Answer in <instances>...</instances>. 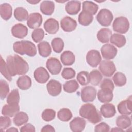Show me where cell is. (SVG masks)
I'll return each mask as SVG.
<instances>
[{
  "mask_svg": "<svg viewBox=\"0 0 132 132\" xmlns=\"http://www.w3.org/2000/svg\"><path fill=\"white\" fill-rule=\"evenodd\" d=\"M100 88L101 89H108L113 91L114 88V86L112 81L111 79L109 78H105L101 82L100 85Z\"/></svg>",
  "mask_w": 132,
  "mask_h": 132,
  "instance_id": "48",
  "label": "cell"
},
{
  "mask_svg": "<svg viewBox=\"0 0 132 132\" xmlns=\"http://www.w3.org/2000/svg\"><path fill=\"white\" fill-rule=\"evenodd\" d=\"M12 8L8 3H3L0 5V14L1 18L5 20H8L12 15Z\"/></svg>",
  "mask_w": 132,
  "mask_h": 132,
  "instance_id": "29",
  "label": "cell"
},
{
  "mask_svg": "<svg viewBox=\"0 0 132 132\" xmlns=\"http://www.w3.org/2000/svg\"><path fill=\"white\" fill-rule=\"evenodd\" d=\"M102 58L99 51L96 50H91L87 54L86 61L91 67H96L101 62Z\"/></svg>",
  "mask_w": 132,
  "mask_h": 132,
  "instance_id": "8",
  "label": "cell"
},
{
  "mask_svg": "<svg viewBox=\"0 0 132 132\" xmlns=\"http://www.w3.org/2000/svg\"><path fill=\"white\" fill-rule=\"evenodd\" d=\"M20 111V106L19 105H10L6 104L4 105L2 109V114L4 116L9 117L14 116Z\"/></svg>",
  "mask_w": 132,
  "mask_h": 132,
  "instance_id": "24",
  "label": "cell"
},
{
  "mask_svg": "<svg viewBox=\"0 0 132 132\" xmlns=\"http://www.w3.org/2000/svg\"><path fill=\"white\" fill-rule=\"evenodd\" d=\"M112 80L116 86L122 87L126 82V77L122 72H117L112 77Z\"/></svg>",
  "mask_w": 132,
  "mask_h": 132,
  "instance_id": "40",
  "label": "cell"
},
{
  "mask_svg": "<svg viewBox=\"0 0 132 132\" xmlns=\"http://www.w3.org/2000/svg\"><path fill=\"white\" fill-rule=\"evenodd\" d=\"M20 130L21 132H28V131L35 132V127L31 124L27 123V124H25L22 127H21L20 128Z\"/></svg>",
  "mask_w": 132,
  "mask_h": 132,
  "instance_id": "50",
  "label": "cell"
},
{
  "mask_svg": "<svg viewBox=\"0 0 132 132\" xmlns=\"http://www.w3.org/2000/svg\"><path fill=\"white\" fill-rule=\"evenodd\" d=\"M60 26L62 30L65 32H72L77 27L76 21L69 16H65L60 21Z\"/></svg>",
  "mask_w": 132,
  "mask_h": 132,
  "instance_id": "11",
  "label": "cell"
},
{
  "mask_svg": "<svg viewBox=\"0 0 132 132\" xmlns=\"http://www.w3.org/2000/svg\"><path fill=\"white\" fill-rule=\"evenodd\" d=\"M20 95L18 89L12 90L8 95L7 98V103L10 105H19L20 102Z\"/></svg>",
  "mask_w": 132,
  "mask_h": 132,
  "instance_id": "35",
  "label": "cell"
},
{
  "mask_svg": "<svg viewBox=\"0 0 132 132\" xmlns=\"http://www.w3.org/2000/svg\"><path fill=\"white\" fill-rule=\"evenodd\" d=\"M75 70L72 68H64L61 73L62 77L65 79L73 78L75 76Z\"/></svg>",
  "mask_w": 132,
  "mask_h": 132,
  "instance_id": "46",
  "label": "cell"
},
{
  "mask_svg": "<svg viewBox=\"0 0 132 132\" xmlns=\"http://www.w3.org/2000/svg\"><path fill=\"white\" fill-rule=\"evenodd\" d=\"M111 131H124V129L119 127H113L111 129Z\"/></svg>",
  "mask_w": 132,
  "mask_h": 132,
  "instance_id": "53",
  "label": "cell"
},
{
  "mask_svg": "<svg viewBox=\"0 0 132 132\" xmlns=\"http://www.w3.org/2000/svg\"><path fill=\"white\" fill-rule=\"evenodd\" d=\"M93 20V17L92 15L83 10L79 13L78 17L79 23L85 26L89 25L92 23Z\"/></svg>",
  "mask_w": 132,
  "mask_h": 132,
  "instance_id": "31",
  "label": "cell"
},
{
  "mask_svg": "<svg viewBox=\"0 0 132 132\" xmlns=\"http://www.w3.org/2000/svg\"><path fill=\"white\" fill-rule=\"evenodd\" d=\"M76 79L81 85L86 86L90 83L89 73L87 71L80 72L77 74Z\"/></svg>",
  "mask_w": 132,
  "mask_h": 132,
  "instance_id": "41",
  "label": "cell"
},
{
  "mask_svg": "<svg viewBox=\"0 0 132 132\" xmlns=\"http://www.w3.org/2000/svg\"><path fill=\"white\" fill-rule=\"evenodd\" d=\"M131 124V119L129 116H128V115L122 114L117 118L116 125L120 128L123 129H126L130 126Z\"/></svg>",
  "mask_w": 132,
  "mask_h": 132,
  "instance_id": "27",
  "label": "cell"
},
{
  "mask_svg": "<svg viewBox=\"0 0 132 132\" xmlns=\"http://www.w3.org/2000/svg\"><path fill=\"white\" fill-rule=\"evenodd\" d=\"M41 131L42 132H46V131H51V132H54L55 131V130L52 125H46L44 126L42 129H41Z\"/></svg>",
  "mask_w": 132,
  "mask_h": 132,
  "instance_id": "51",
  "label": "cell"
},
{
  "mask_svg": "<svg viewBox=\"0 0 132 132\" xmlns=\"http://www.w3.org/2000/svg\"><path fill=\"white\" fill-rule=\"evenodd\" d=\"M112 35L111 30L107 28H101L97 34V40L103 43H108Z\"/></svg>",
  "mask_w": 132,
  "mask_h": 132,
  "instance_id": "26",
  "label": "cell"
},
{
  "mask_svg": "<svg viewBox=\"0 0 132 132\" xmlns=\"http://www.w3.org/2000/svg\"><path fill=\"white\" fill-rule=\"evenodd\" d=\"M9 88L8 82L3 79L0 80V97L1 100L5 99L8 95Z\"/></svg>",
  "mask_w": 132,
  "mask_h": 132,
  "instance_id": "43",
  "label": "cell"
},
{
  "mask_svg": "<svg viewBox=\"0 0 132 132\" xmlns=\"http://www.w3.org/2000/svg\"><path fill=\"white\" fill-rule=\"evenodd\" d=\"M111 43L115 45L119 48L122 47L126 43V38L124 36L120 34H113L110 38Z\"/></svg>",
  "mask_w": 132,
  "mask_h": 132,
  "instance_id": "30",
  "label": "cell"
},
{
  "mask_svg": "<svg viewBox=\"0 0 132 132\" xmlns=\"http://www.w3.org/2000/svg\"><path fill=\"white\" fill-rule=\"evenodd\" d=\"M16 84L19 89L22 90H26L31 86V80L28 76L23 75L18 78Z\"/></svg>",
  "mask_w": 132,
  "mask_h": 132,
  "instance_id": "28",
  "label": "cell"
},
{
  "mask_svg": "<svg viewBox=\"0 0 132 132\" xmlns=\"http://www.w3.org/2000/svg\"><path fill=\"white\" fill-rule=\"evenodd\" d=\"M0 71L1 74L9 81L12 80V76L10 75L9 70L7 67V63L3 59L2 56H1V64H0Z\"/></svg>",
  "mask_w": 132,
  "mask_h": 132,
  "instance_id": "42",
  "label": "cell"
},
{
  "mask_svg": "<svg viewBox=\"0 0 132 132\" xmlns=\"http://www.w3.org/2000/svg\"><path fill=\"white\" fill-rule=\"evenodd\" d=\"M80 96L81 100L85 103L93 102L96 96V90L92 86L85 87L81 90Z\"/></svg>",
  "mask_w": 132,
  "mask_h": 132,
  "instance_id": "7",
  "label": "cell"
},
{
  "mask_svg": "<svg viewBox=\"0 0 132 132\" xmlns=\"http://www.w3.org/2000/svg\"><path fill=\"white\" fill-rule=\"evenodd\" d=\"M98 101L103 103H107L112 101L113 97L112 91L106 88L101 89L97 92Z\"/></svg>",
  "mask_w": 132,
  "mask_h": 132,
  "instance_id": "19",
  "label": "cell"
},
{
  "mask_svg": "<svg viewBox=\"0 0 132 132\" xmlns=\"http://www.w3.org/2000/svg\"><path fill=\"white\" fill-rule=\"evenodd\" d=\"M6 131V132H18V129L14 127H12L7 129Z\"/></svg>",
  "mask_w": 132,
  "mask_h": 132,
  "instance_id": "52",
  "label": "cell"
},
{
  "mask_svg": "<svg viewBox=\"0 0 132 132\" xmlns=\"http://www.w3.org/2000/svg\"><path fill=\"white\" fill-rule=\"evenodd\" d=\"M103 76L101 72L97 70H93L89 73L90 83L93 86H97L101 82Z\"/></svg>",
  "mask_w": 132,
  "mask_h": 132,
  "instance_id": "36",
  "label": "cell"
},
{
  "mask_svg": "<svg viewBox=\"0 0 132 132\" xmlns=\"http://www.w3.org/2000/svg\"><path fill=\"white\" fill-rule=\"evenodd\" d=\"M86 122L84 118L77 117L74 118L70 123L71 130L74 132H81L85 128Z\"/></svg>",
  "mask_w": 132,
  "mask_h": 132,
  "instance_id": "17",
  "label": "cell"
},
{
  "mask_svg": "<svg viewBox=\"0 0 132 132\" xmlns=\"http://www.w3.org/2000/svg\"><path fill=\"white\" fill-rule=\"evenodd\" d=\"M81 2L78 1H70L65 5V10L70 15H76L80 10Z\"/></svg>",
  "mask_w": 132,
  "mask_h": 132,
  "instance_id": "20",
  "label": "cell"
},
{
  "mask_svg": "<svg viewBox=\"0 0 132 132\" xmlns=\"http://www.w3.org/2000/svg\"><path fill=\"white\" fill-rule=\"evenodd\" d=\"M11 124V121L8 116H1L0 117V129L1 131H3L8 128Z\"/></svg>",
  "mask_w": 132,
  "mask_h": 132,
  "instance_id": "47",
  "label": "cell"
},
{
  "mask_svg": "<svg viewBox=\"0 0 132 132\" xmlns=\"http://www.w3.org/2000/svg\"><path fill=\"white\" fill-rule=\"evenodd\" d=\"M42 23V17L40 13L34 12L30 13L27 20V25L31 29L39 27Z\"/></svg>",
  "mask_w": 132,
  "mask_h": 132,
  "instance_id": "12",
  "label": "cell"
},
{
  "mask_svg": "<svg viewBox=\"0 0 132 132\" xmlns=\"http://www.w3.org/2000/svg\"><path fill=\"white\" fill-rule=\"evenodd\" d=\"M112 28L115 32L120 34L126 33L129 28L128 20L123 16L117 17L113 22Z\"/></svg>",
  "mask_w": 132,
  "mask_h": 132,
  "instance_id": "4",
  "label": "cell"
},
{
  "mask_svg": "<svg viewBox=\"0 0 132 132\" xmlns=\"http://www.w3.org/2000/svg\"><path fill=\"white\" fill-rule=\"evenodd\" d=\"M102 57L107 60L112 59L117 55L118 51L116 47L112 44L107 43L103 45L101 48Z\"/></svg>",
  "mask_w": 132,
  "mask_h": 132,
  "instance_id": "10",
  "label": "cell"
},
{
  "mask_svg": "<svg viewBox=\"0 0 132 132\" xmlns=\"http://www.w3.org/2000/svg\"><path fill=\"white\" fill-rule=\"evenodd\" d=\"M45 31L50 34H55L58 31L59 25L58 21L54 18L48 19L43 24Z\"/></svg>",
  "mask_w": 132,
  "mask_h": 132,
  "instance_id": "18",
  "label": "cell"
},
{
  "mask_svg": "<svg viewBox=\"0 0 132 132\" xmlns=\"http://www.w3.org/2000/svg\"><path fill=\"white\" fill-rule=\"evenodd\" d=\"M60 60L64 65H72L75 62V57L73 53L71 51H65L61 54Z\"/></svg>",
  "mask_w": 132,
  "mask_h": 132,
  "instance_id": "23",
  "label": "cell"
},
{
  "mask_svg": "<svg viewBox=\"0 0 132 132\" xmlns=\"http://www.w3.org/2000/svg\"><path fill=\"white\" fill-rule=\"evenodd\" d=\"M6 63L11 76L24 75L29 70L27 62L18 55L8 56L6 59Z\"/></svg>",
  "mask_w": 132,
  "mask_h": 132,
  "instance_id": "1",
  "label": "cell"
},
{
  "mask_svg": "<svg viewBox=\"0 0 132 132\" xmlns=\"http://www.w3.org/2000/svg\"><path fill=\"white\" fill-rule=\"evenodd\" d=\"M131 96H129L127 99L120 102L117 106L119 113L124 115H130L131 113Z\"/></svg>",
  "mask_w": 132,
  "mask_h": 132,
  "instance_id": "15",
  "label": "cell"
},
{
  "mask_svg": "<svg viewBox=\"0 0 132 132\" xmlns=\"http://www.w3.org/2000/svg\"><path fill=\"white\" fill-rule=\"evenodd\" d=\"M73 117L71 111L67 108L60 109L57 113V117L59 120L63 122H68Z\"/></svg>",
  "mask_w": 132,
  "mask_h": 132,
  "instance_id": "37",
  "label": "cell"
},
{
  "mask_svg": "<svg viewBox=\"0 0 132 132\" xmlns=\"http://www.w3.org/2000/svg\"><path fill=\"white\" fill-rule=\"evenodd\" d=\"M46 67L50 73L54 75L58 74L62 68V65L59 60L54 57H51L47 60Z\"/></svg>",
  "mask_w": 132,
  "mask_h": 132,
  "instance_id": "9",
  "label": "cell"
},
{
  "mask_svg": "<svg viewBox=\"0 0 132 132\" xmlns=\"http://www.w3.org/2000/svg\"><path fill=\"white\" fill-rule=\"evenodd\" d=\"M44 31L42 28H36L31 34L32 39L36 43L41 42L44 38Z\"/></svg>",
  "mask_w": 132,
  "mask_h": 132,
  "instance_id": "45",
  "label": "cell"
},
{
  "mask_svg": "<svg viewBox=\"0 0 132 132\" xmlns=\"http://www.w3.org/2000/svg\"><path fill=\"white\" fill-rule=\"evenodd\" d=\"M27 2L28 3H30V4H37V3H39L40 2V1H33V2H31V1H27Z\"/></svg>",
  "mask_w": 132,
  "mask_h": 132,
  "instance_id": "54",
  "label": "cell"
},
{
  "mask_svg": "<svg viewBox=\"0 0 132 132\" xmlns=\"http://www.w3.org/2000/svg\"><path fill=\"white\" fill-rule=\"evenodd\" d=\"M63 90L65 92L71 93L75 92L79 88L78 83L75 79L66 81L63 85Z\"/></svg>",
  "mask_w": 132,
  "mask_h": 132,
  "instance_id": "38",
  "label": "cell"
},
{
  "mask_svg": "<svg viewBox=\"0 0 132 132\" xmlns=\"http://www.w3.org/2000/svg\"><path fill=\"white\" fill-rule=\"evenodd\" d=\"M14 16L18 21L23 22L27 20L29 15L26 9L22 7H19L14 9Z\"/></svg>",
  "mask_w": 132,
  "mask_h": 132,
  "instance_id": "33",
  "label": "cell"
},
{
  "mask_svg": "<svg viewBox=\"0 0 132 132\" xmlns=\"http://www.w3.org/2000/svg\"><path fill=\"white\" fill-rule=\"evenodd\" d=\"M100 112L104 118H111L116 113V107L112 104L107 103L101 106Z\"/></svg>",
  "mask_w": 132,
  "mask_h": 132,
  "instance_id": "21",
  "label": "cell"
},
{
  "mask_svg": "<svg viewBox=\"0 0 132 132\" xmlns=\"http://www.w3.org/2000/svg\"><path fill=\"white\" fill-rule=\"evenodd\" d=\"M38 48L39 55L44 58L48 57L52 52L51 47L50 43L45 41H41L38 44Z\"/></svg>",
  "mask_w": 132,
  "mask_h": 132,
  "instance_id": "25",
  "label": "cell"
},
{
  "mask_svg": "<svg viewBox=\"0 0 132 132\" xmlns=\"http://www.w3.org/2000/svg\"><path fill=\"white\" fill-rule=\"evenodd\" d=\"M34 77L36 81L40 84H44L46 82L50 75L47 71L42 67L37 68L34 72Z\"/></svg>",
  "mask_w": 132,
  "mask_h": 132,
  "instance_id": "13",
  "label": "cell"
},
{
  "mask_svg": "<svg viewBox=\"0 0 132 132\" xmlns=\"http://www.w3.org/2000/svg\"><path fill=\"white\" fill-rule=\"evenodd\" d=\"M94 130L95 132H107L110 131V127L107 123L101 122L95 126Z\"/></svg>",
  "mask_w": 132,
  "mask_h": 132,
  "instance_id": "49",
  "label": "cell"
},
{
  "mask_svg": "<svg viewBox=\"0 0 132 132\" xmlns=\"http://www.w3.org/2000/svg\"><path fill=\"white\" fill-rule=\"evenodd\" d=\"M99 70L104 76L111 77L115 73L116 67L113 61L109 60H104L100 62Z\"/></svg>",
  "mask_w": 132,
  "mask_h": 132,
  "instance_id": "6",
  "label": "cell"
},
{
  "mask_svg": "<svg viewBox=\"0 0 132 132\" xmlns=\"http://www.w3.org/2000/svg\"><path fill=\"white\" fill-rule=\"evenodd\" d=\"M28 121V116L24 112L20 111L18 112L14 117L13 121L17 126H20L26 124Z\"/></svg>",
  "mask_w": 132,
  "mask_h": 132,
  "instance_id": "34",
  "label": "cell"
},
{
  "mask_svg": "<svg viewBox=\"0 0 132 132\" xmlns=\"http://www.w3.org/2000/svg\"><path fill=\"white\" fill-rule=\"evenodd\" d=\"M11 32L13 37L18 39H23L27 36L28 28L25 25L18 23L12 27Z\"/></svg>",
  "mask_w": 132,
  "mask_h": 132,
  "instance_id": "16",
  "label": "cell"
},
{
  "mask_svg": "<svg viewBox=\"0 0 132 132\" xmlns=\"http://www.w3.org/2000/svg\"><path fill=\"white\" fill-rule=\"evenodd\" d=\"M46 88L50 95L56 96L61 93L62 85L59 81L55 79H51L47 84Z\"/></svg>",
  "mask_w": 132,
  "mask_h": 132,
  "instance_id": "14",
  "label": "cell"
},
{
  "mask_svg": "<svg viewBox=\"0 0 132 132\" xmlns=\"http://www.w3.org/2000/svg\"><path fill=\"white\" fill-rule=\"evenodd\" d=\"M113 19L112 12L108 9L103 8L101 9L96 15V20L98 23L103 26H109Z\"/></svg>",
  "mask_w": 132,
  "mask_h": 132,
  "instance_id": "5",
  "label": "cell"
},
{
  "mask_svg": "<svg viewBox=\"0 0 132 132\" xmlns=\"http://www.w3.org/2000/svg\"><path fill=\"white\" fill-rule=\"evenodd\" d=\"M79 115L92 124L100 122L102 119L101 112L92 104L87 103L82 105L79 111Z\"/></svg>",
  "mask_w": 132,
  "mask_h": 132,
  "instance_id": "2",
  "label": "cell"
},
{
  "mask_svg": "<svg viewBox=\"0 0 132 132\" xmlns=\"http://www.w3.org/2000/svg\"><path fill=\"white\" fill-rule=\"evenodd\" d=\"M13 50L17 54L21 55H26L29 57H34L37 54V48L35 44L27 40L14 42L13 45Z\"/></svg>",
  "mask_w": 132,
  "mask_h": 132,
  "instance_id": "3",
  "label": "cell"
},
{
  "mask_svg": "<svg viewBox=\"0 0 132 132\" xmlns=\"http://www.w3.org/2000/svg\"><path fill=\"white\" fill-rule=\"evenodd\" d=\"M56 116V111L50 108H47L43 110L41 114L42 119L46 122H50L54 120Z\"/></svg>",
  "mask_w": 132,
  "mask_h": 132,
  "instance_id": "44",
  "label": "cell"
},
{
  "mask_svg": "<svg viewBox=\"0 0 132 132\" xmlns=\"http://www.w3.org/2000/svg\"><path fill=\"white\" fill-rule=\"evenodd\" d=\"M51 45L53 51L55 53H60L64 48V43L62 39L60 38H55L52 40Z\"/></svg>",
  "mask_w": 132,
  "mask_h": 132,
  "instance_id": "39",
  "label": "cell"
},
{
  "mask_svg": "<svg viewBox=\"0 0 132 132\" xmlns=\"http://www.w3.org/2000/svg\"><path fill=\"white\" fill-rule=\"evenodd\" d=\"M98 6L97 4L91 1H84L82 3V10L90 13L91 15H95L97 12Z\"/></svg>",
  "mask_w": 132,
  "mask_h": 132,
  "instance_id": "32",
  "label": "cell"
},
{
  "mask_svg": "<svg viewBox=\"0 0 132 132\" xmlns=\"http://www.w3.org/2000/svg\"><path fill=\"white\" fill-rule=\"evenodd\" d=\"M40 9L43 14L51 15L54 11L55 4L51 1H43L40 4Z\"/></svg>",
  "mask_w": 132,
  "mask_h": 132,
  "instance_id": "22",
  "label": "cell"
}]
</instances>
